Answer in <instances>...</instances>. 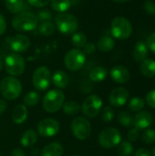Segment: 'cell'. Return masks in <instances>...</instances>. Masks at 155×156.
Returning a JSON list of instances; mask_svg holds the SVG:
<instances>
[{"label": "cell", "mask_w": 155, "mask_h": 156, "mask_svg": "<svg viewBox=\"0 0 155 156\" xmlns=\"http://www.w3.org/2000/svg\"><path fill=\"white\" fill-rule=\"evenodd\" d=\"M37 16L28 11H23L19 14H16L12 19V27L14 29L21 32L32 31L37 28Z\"/></svg>", "instance_id": "1"}, {"label": "cell", "mask_w": 155, "mask_h": 156, "mask_svg": "<svg viewBox=\"0 0 155 156\" xmlns=\"http://www.w3.org/2000/svg\"><path fill=\"white\" fill-rule=\"evenodd\" d=\"M65 102L64 93L58 90L53 89L48 90L43 98L42 107L48 113H55L61 109Z\"/></svg>", "instance_id": "2"}, {"label": "cell", "mask_w": 155, "mask_h": 156, "mask_svg": "<svg viewBox=\"0 0 155 156\" xmlns=\"http://www.w3.org/2000/svg\"><path fill=\"white\" fill-rule=\"evenodd\" d=\"M0 90L5 100L14 101L21 94L22 85L16 77L8 76L2 80L0 83Z\"/></svg>", "instance_id": "3"}, {"label": "cell", "mask_w": 155, "mask_h": 156, "mask_svg": "<svg viewBox=\"0 0 155 156\" xmlns=\"http://www.w3.org/2000/svg\"><path fill=\"white\" fill-rule=\"evenodd\" d=\"M111 33L115 38L125 40L132 34V25L126 17L117 16L111 21Z\"/></svg>", "instance_id": "4"}, {"label": "cell", "mask_w": 155, "mask_h": 156, "mask_svg": "<svg viewBox=\"0 0 155 156\" xmlns=\"http://www.w3.org/2000/svg\"><path fill=\"white\" fill-rule=\"evenodd\" d=\"M5 71L13 77H17L23 74L26 69V62L24 58L17 53H10L5 58Z\"/></svg>", "instance_id": "5"}, {"label": "cell", "mask_w": 155, "mask_h": 156, "mask_svg": "<svg viewBox=\"0 0 155 156\" xmlns=\"http://www.w3.org/2000/svg\"><path fill=\"white\" fill-rule=\"evenodd\" d=\"M56 27L59 32L65 35L74 34L79 28L77 17L69 13L58 14L56 17Z\"/></svg>", "instance_id": "6"}, {"label": "cell", "mask_w": 155, "mask_h": 156, "mask_svg": "<svg viewBox=\"0 0 155 156\" xmlns=\"http://www.w3.org/2000/svg\"><path fill=\"white\" fill-rule=\"evenodd\" d=\"M99 144L104 149L116 147L122 142V134L116 128L109 127L102 130L98 138Z\"/></svg>", "instance_id": "7"}, {"label": "cell", "mask_w": 155, "mask_h": 156, "mask_svg": "<svg viewBox=\"0 0 155 156\" xmlns=\"http://www.w3.org/2000/svg\"><path fill=\"white\" fill-rule=\"evenodd\" d=\"M86 62V56L79 48H72L67 52L64 58V65L70 71H78Z\"/></svg>", "instance_id": "8"}, {"label": "cell", "mask_w": 155, "mask_h": 156, "mask_svg": "<svg viewBox=\"0 0 155 156\" xmlns=\"http://www.w3.org/2000/svg\"><path fill=\"white\" fill-rule=\"evenodd\" d=\"M72 134L79 140L84 141L91 134V124L85 117H76L70 124Z\"/></svg>", "instance_id": "9"}, {"label": "cell", "mask_w": 155, "mask_h": 156, "mask_svg": "<svg viewBox=\"0 0 155 156\" xmlns=\"http://www.w3.org/2000/svg\"><path fill=\"white\" fill-rule=\"evenodd\" d=\"M32 83L34 88L39 91H45L48 89L51 83V72L45 67H38L33 73Z\"/></svg>", "instance_id": "10"}, {"label": "cell", "mask_w": 155, "mask_h": 156, "mask_svg": "<svg viewBox=\"0 0 155 156\" xmlns=\"http://www.w3.org/2000/svg\"><path fill=\"white\" fill-rule=\"evenodd\" d=\"M102 105L103 102L100 96L96 94L90 95L83 101L81 106V112L86 117L94 118L100 112Z\"/></svg>", "instance_id": "11"}, {"label": "cell", "mask_w": 155, "mask_h": 156, "mask_svg": "<svg viewBox=\"0 0 155 156\" xmlns=\"http://www.w3.org/2000/svg\"><path fill=\"white\" fill-rule=\"evenodd\" d=\"M37 130V133L40 136L49 138L58 134V133L60 130V124L55 119L47 118L41 120L38 122Z\"/></svg>", "instance_id": "12"}, {"label": "cell", "mask_w": 155, "mask_h": 156, "mask_svg": "<svg viewBox=\"0 0 155 156\" xmlns=\"http://www.w3.org/2000/svg\"><path fill=\"white\" fill-rule=\"evenodd\" d=\"M130 93L124 87H118L111 90L109 96V101L111 106L119 108L125 105L129 100Z\"/></svg>", "instance_id": "13"}, {"label": "cell", "mask_w": 155, "mask_h": 156, "mask_svg": "<svg viewBox=\"0 0 155 156\" xmlns=\"http://www.w3.org/2000/svg\"><path fill=\"white\" fill-rule=\"evenodd\" d=\"M153 123V116L148 111H141L133 117V127L140 130L148 129Z\"/></svg>", "instance_id": "14"}, {"label": "cell", "mask_w": 155, "mask_h": 156, "mask_svg": "<svg viewBox=\"0 0 155 156\" xmlns=\"http://www.w3.org/2000/svg\"><path fill=\"white\" fill-rule=\"evenodd\" d=\"M10 48L14 53H23L26 51L30 47V39L25 35H16L10 39L9 42Z\"/></svg>", "instance_id": "15"}, {"label": "cell", "mask_w": 155, "mask_h": 156, "mask_svg": "<svg viewBox=\"0 0 155 156\" xmlns=\"http://www.w3.org/2000/svg\"><path fill=\"white\" fill-rule=\"evenodd\" d=\"M111 78L112 80L118 84L127 83L131 79V73L127 68L117 65L111 69Z\"/></svg>", "instance_id": "16"}, {"label": "cell", "mask_w": 155, "mask_h": 156, "mask_svg": "<svg viewBox=\"0 0 155 156\" xmlns=\"http://www.w3.org/2000/svg\"><path fill=\"white\" fill-rule=\"evenodd\" d=\"M148 54H149V49L147 48L146 43L143 41H138L135 44L132 51V58L134 61L137 63L143 62L144 59L147 58Z\"/></svg>", "instance_id": "17"}, {"label": "cell", "mask_w": 155, "mask_h": 156, "mask_svg": "<svg viewBox=\"0 0 155 156\" xmlns=\"http://www.w3.org/2000/svg\"><path fill=\"white\" fill-rule=\"evenodd\" d=\"M27 109L23 104L16 105L12 112V120L16 124H21L27 119Z\"/></svg>", "instance_id": "18"}, {"label": "cell", "mask_w": 155, "mask_h": 156, "mask_svg": "<svg viewBox=\"0 0 155 156\" xmlns=\"http://www.w3.org/2000/svg\"><path fill=\"white\" fill-rule=\"evenodd\" d=\"M6 9L12 14H19L27 9L25 0H5Z\"/></svg>", "instance_id": "19"}, {"label": "cell", "mask_w": 155, "mask_h": 156, "mask_svg": "<svg viewBox=\"0 0 155 156\" xmlns=\"http://www.w3.org/2000/svg\"><path fill=\"white\" fill-rule=\"evenodd\" d=\"M64 153L63 146L57 142L50 143L41 151V156H62Z\"/></svg>", "instance_id": "20"}, {"label": "cell", "mask_w": 155, "mask_h": 156, "mask_svg": "<svg viewBox=\"0 0 155 156\" xmlns=\"http://www.w3.org/2000/svg\"><path fill=\"white\" fill-rule=\"evenodd\" d=\"M140 71L142 75L146 78H153L155 76V60L153 58H146L140 65Z\"/></svg>", "instance_id": "21"}, {"label": "cell", "mask_w": 155, "mask_h": 156, "mask_svg": "<svg viewBox=\"0 0 155 156\" xmlns=\"http://www.w3.org/2000/svg\"><path fill=\"white\" fill-rule=\"evenodd\" d=\"M52 83L58 89H64L69 83L68 74L63 70H57L51 76Z\"/></svg>", "instance_id": "22"}, {"label": "cell", "mask_w": 155, "mask_h": 156, "mask_svg": "<svg viewBox=\"0 0 155 156\" xmlns=\"http://www.w3.org/2000/svg\"><path fill=\"white\" fill-rule=\"evenodd\" d=\"M115 46V41L112 37L111 36H103L101 37L96 45V48L100 51V52H110L111 50L113 49Z\"/></svg>", "instance_id": "23"}, {"label": "cell", "mask_w": 155, "mask_h": 156, "mask_svg": "<svg viewBox=\"0 0 155 156\" xmlns=\"http://www.w3.org/2000/svg\"><path fill=\"white\" fill-rule=\"evenodd\" d=\"M37 142V133L34 130H26L21 136L20 144L26 148L35 145Z\"/></svg>", "instance_id": "24"}, {"label": "cell", "mask_w": 155, "mask_h": 156, "mask_svg": "<svg viewBox=\"0 0 155 156\" xmlns=\"http://www.w3.org/2000/svg\"><path fill=\"white\" fill-rule=\"evenodd\" d=\"M108 76V70L104 67H95L93 68L89 74L90 80L93 82H101Z\"/></svg>", "instance_id": "25"}, {"label": "cell", "mask_w": 155, "mask_h": 156, "mask_svg": "<svg viewBox=\"0 0 155 156\" xmlns=\"http://www.w3.org/2000/svg\"><path fill=\"white\" fill-rule=\"evenodd\" d=\"M50 5L52 9L59 14L66 13L71 5L70 0H51Z\"/></svg>", "instance_id": "26"}, {"label": "cell", "mask_w": 155, "mask_h": 156, "mask_svg": "<svg viewBox=\"0 0 155 156\" xmlns=\"http://www.w3.org/2000/svg\"><path fill=\"white\" fill-rule=\"evenodd\" d=\"M62 108H63L64 113L66 115H69V116L76 115L81 110V107H80L79 103L77 102V101H69L67 102H64Z\"/></svg>", "instance_id": "27"}, {"label": "cell", "mask_w": 155, "mask_h": 156, "mask_svg": "<svg viewBox=\"0 0 155 156\" xmlns=\"http://www.w3.org/2000/svg\"><path fill=\"white\" fill-rule=\"evenodd\" d=\"M144 106H145V101L140 96L132 98L128 102L129 110L133 112H139L143 111Z\"/></svg>", "instance_id": "28"}, {"label": "cell", "mask_w": 155, "mask_h": 156, "mask_svg": "<svg viewBox=\"0 0 155 156\" xmlns=\"http://www.w3.org/2000/svg\"><path fill=\"white\" fill-rule=\"evenodd\" d=\"M117 120L118 122L125 128H131L133 126V117L128 112L122 111L119 112L117 116Z\"/></svg>", "instance_id": "29"}, {"label": "cell", "mask_w": 155, "mask_h": 156, "mask_svg": "<svg viewBox=\"0 0 155 156\" xmlns=\"http://www.w3.org/2000/svg\"><path fill=\"white\" fill-rule=\"evenodd\" d=\"M117 146V152L121 156H130L134 150L133 145L129 141H122Z\"/></svg>", "instance_id": "30"}, {"label": "cell", "mask_w": 155, "mask_h": 156, "mask_svg": "<svg viewBox=\"0 0 155 156\" xmlns=\"http://www.w3.org/2000/svg\"><path fill=\"white\" fill-rule=\"evenodd\" d=\"M71 42H72V45L74 47H76V48L80 49L81 48H83L87 44L88 39H87L86 35L83 32H77V33H74L72 35Z\"/></svg>", "instance_id": "31"}, {"label": "cell", "mask_w": 155, "mask_h": 156, "mask_svg": "<svg viewBox=\"0 0 155 156\" xmlns=\"http://www.w3.org/2000/svg\"><path fill=\"white\" fill-rule=\"evenodd\" d=\"M38 30L39 32L43 35V36H51L52 34L55 33V30H56V27L55 25L49 21V20H47V21H43L39 27H38Z\"/></svg>", "instance_id": "32"}, {"label": "cell", "mask_w": 155, "mask_h": 156, "mask_svg": "<svg viewBox=\"0 0 155 156\" xmlns=\"http://www.w3.org/2000/svg\"><path fill=\"white\" fill-rule=\"evenodd\" d=\"M23 101H24L25 106L33 107V106H35L39 101V94L37 91H34V90L28 91L24 96Z\"/></svg>", "instance_id": "33"}, {"label": "cell", "mask_w": 155, "mask_h": 156, "mask_svg": "<svg viewBox=\"0 0 155 156\" xmlns=\"http://www.w3.org/2000/svg\"><path fill=\"white\" fill-rule=\"evenodd\" d=\"M141 141L145 144H153L155 143L154 129H145L141 134Z\"/></svg>", "instance_id": "34"}, {"label": "cell", "mask_w": 155, "mask_h": 156, "mask_svg": "<svg viewBox=\"0 0 155 156\" xmlns=\"http://www.w3.org/2000/svg\"><path fill=\"white\" fill-rule=\"evenodd\" d=\"M101 119L104 122H111L114 118V111L111 106H105L100 111Z\"/></svg>", "instance_id": "35"}, {"label": "cell", "mask_w": 155, "mask_h": 156, "mask_svg": "<svg viewBox=\"0 0 155 156\" xmlns=\"http://www.w3.org/2000/svg\"><path fill=\"white\" fill-rule=\"evenodd\" d=\"M143 9L148 15H155V2L153 0H146L143 3Z\"/></svg>", "instance_id": "36"}, {"label": "cell", "mask_w": 155, "mask_h": 156, "mask_svg": "<svg viewBox=\"0 0 155 156\" xmlns=\"http://www.w3.org/2000/svg\"><path fill=\"white\" fill-rule=\"evenodd\" d=\"M145 101L146 103L153 109L155 110V89L150 90L145 97Z\"/></svg>", "instance_id": "37"}, {"label": "cell", "mask_w": 155, "mask_h": 156, "mask_svg": "<svg viewBox=\"0 0 155 156\" xmlns=\"http://www.w3.org/2000/svg\"><path fill=\"white\" fill-rule=\"evenodd\" d=\"M139 137H140V131L136 128H132L127 133V138L129 142H135L136 140H138Z\"/></svg>", "instance_id": "38"}, {"label": "cell", "mask_w": 155, "mask_h": 156, "mask_svg": "<svg viewBox=\"0 0 155 156\" xmlns=\"http://www.w3.org/2000/svg\"><path fill=\"white\" fill-rule=\"evenodd\" d=\"M146 45H147L148 49L155 54V32L149 35L146 40Z\"/></svg>", "instance_id": "39"}, {"label": "cell", "mask_w": 155, "mask_h": 156, "mask_svg": "<svg viewBox=\"0 0 155 156\" xmlns=\"http://www.w3.org/2000/svg\"><path fill=\"white\" fill-rule=\"evenodd\" d=\"M51 0H27L29 5L35 7H43L50 3Z\"/></svg>", "instance_id": "40"}, {"label": "cell", "mask_w": 155, "mask_h": 156, "mask_svg": "<svg viewBox=\"0 0 155 156\" xmlns=\"http://www.w3.org/2000/svg\"><path fill=\"white\" fill-rule=\"evenodd\" d=\"M84 50V54H88V55H91L96 51V45L93 42H87V44L83 47Z\"/></svg>", "instance_id": "41"}, {"label": "cell", "mask_w": 155, "mask_h": 156, "mask_svg": "<svg viewBox=\"0 0 155 156\" xmlns=\"http://www.w3.org/2000/svg\"><path fill=\"white\" fill-rule=\"evenodd\" d=\"M51 17V14L49 11L48 10H44V11H40L38 13V16L37 18L41 19V20H44V21H47V20H49Z\"/></svg>", "instance_id": "42"}, {"label": "cell", "mask_w": 155, "mask_h": 156, "mask_svg": "<svg viewBox=\"0 0 155 156\" xmlns=\"http://www.w3.org/2000/svg\"><path fill=\"white\" fill-rule=\"evenodd\" d=\"M6 30V21L5 16L0 13V36L3 35Z\"/></svg>", "instance_id": "43"}, {"label": "cell", "mask_w": 155, "mask_h": 156, "mask_svg": "<svg viewBox=\"0 0 155 156\" xmlns=\"http://www.w3.org/2000/svg\"><path fill=\"white\" fill-rule=\"evenodd\" d=\"M134 156H151V152L146 148H139L134 153Z\"/></svg>", "instance_id": "44"}, {"label": "cell", "mask_w": 155, "mask_h": 156, "mask_svg": "<svg viewBox=\"0 0 155 156\" xmlns=\"http://www.w3.org/2000/svg\"><path fill=\"white\" fill-rule=\"evenodd\" d=\"M10 156H26V154H25V153L23 152L22 149H20V148H16V149H14V150L12 151L11 155Z\"/></svg>", "instance_id": "45"}, {"label": "cell", "mask_w": 155, "mask_h": 156, "mask_svg": "<svg viewBox=\"0 0 155 156\" xmlns=\"http://www.w3.org/2000/svg\"><path fill=\"white\" fill-rule=\"evenodd\" d=\"M7 108V103L4 100H0V115L3 114Z\"/></svg>", "instance_id": "46"}, {"label": "cell", "mask_w": 155, "mask_h": 156, "mask_svg": "<svg viewBox=\"0 0 155 156\" xmlns=\"http://www.w3.org/2000/svg\"><path fill=\"white\" fill-rule=\"evenodd\" d=\"M112 1H114V2H116V3H119V4H123V3L128 2L129 0H112Z\"/></svg>", "instance_id": "47"}, {"label": "cell", "mask_w": 155, "mask_h": 156, "mask_svg": "<svg viewBox=\"0 0 155 156\" xmlns=\"http://www.w3.org/2000/svg\"><path fill=\"white\" fill-rule=\"evenodd\" d=\"M151 155L155 156V146L153 147V149L152 150V152H151Z\"/></svg>", "instance_id": "48"}, {"label": "cell", "mask_w": 155, "mask_h": 156, "mask_svg": "<svg viewBox=\"0 0 155 156\" xmlns=\"http://www.w3.org/2000/svg\"><path fill=\"white\" fill-rule=\"evenodd\" d=\"M3 66H4V64H3V61H2V59L0 58V70L3 69Z\"/></svg>", "instance_id": "49"}, {"label": "cell", "mask_w": 155, "mask_h": 156, "mask_svg": "<svg viewBox=\"0 0 155 156\" xmlns=\"http://www.w3.org/2000/svg\"><path fill=\"white\" fill-rule=\"evenodd\" d=\"M72 156H81V155H72Z\"/></svg>", "instance_id": "50"}, {"label": "cell", "mask_w": 155, "mask_h": 156, "mask_svg": "<svg viewBox=\"0 0 155 156\" xmlns=\"http://www.w3.org/2000/svg\"><path fill=\"white\" fill-rule=\"evenodd\" d=\"M0 156H2V154H0Z\"/></svg>", "instance_id": "51"}]
</instances>
